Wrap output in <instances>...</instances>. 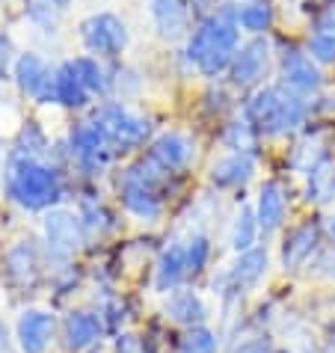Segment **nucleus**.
<instances>
[{
	"instance_id": "obj_1",
	"label": "nucleus",
	"mask_w": 335,
	"mask_h": 353,
	"mask_svg": "<svg viewBox=\"0 0 335 353\" xmlns=\"http://www.w3.org/2000/svg\"><path fill=\"white\" fill-rule=\"evenodd\" d=\"M3 193L21 211H51L65 199V175L51 158H30L6 149Z\"/></svg>"
},
{
	"instance_id": "obj_2",
	"label": "nucleus",
	"mask_w": 335,
	"mask_h": 353,
	"mask_svg": "<svg viewBox=\"0 0 335 353\" xmlns=\"http://www.w3.org/2000/svg\"><path fill=\"white\" fill-rule=\"evenodd\" d=\"M241 48V24H238V6L223 3L216 12L202 18L187 36L184 57L196 72L205 77H220L229 72L234 63V54Z\"/></svg>"
},
{
	"instance_id": "obj_3",
	"label": "nucleus",
	"mask_w": 335,
	"mask_h": 353,
	"mask_svg": "<svg viewBox=\"0 0 335 353\" xmlns=\"http://www.w3.org/2000/svg\"><path fill=\"white\" fill-rule=\"evenodd\" d=\"M312 113V104L303 95L288 92L285 86H261L250 95L243 107V119L261 137H285L303 128Z\"/></svg>"
},
{
	"instance_id": "obj_4",
	"label": "nucleus",
	"mask_w": 335,
	"mask_h": 353,
	"mask_svg": "<svg viewBox=\"0 0 335 353\" xmlns=\"http://www.w3.org/2000/svg\"><path fill=\"white\" fill-rule=\"evenodd\" d=\"M166 184H170V175L157 170L149 158L131 163L119 179L122 208L143 223H157L166 208Z\"/></svg>"
},
{
	"instance_id": "obj_5",
	"label": "nucleus",
	"mask_w": 335,
	"mask_h": 353,
	"mask_svg": "<svg viewBox=\"0 0 335 353\" xmlns=\"http://www.w3.org/2000/svg\"><path fill=\"white\" fill-rule=\"evenodd\" d=\"M92 122L107 137L113 154L143 149L152 137V122L145 119V116L134 113L131 107L122 104V101H101L92 110Z\"/></svg>"
},
{
	"instance_id": "obj_6",
	"label": "nucleus",
	"mask_w": 335,
	"mask_h": 353,
	"mask_svg": "<svg viewBox=\"0 0 335 353\" xmlns=\"http://www.w3.org/2000/svg\"><path fill=\"white\" fill-rule=\"evenodd\" d=\"M42 243H45V259L48 264L57 261L60 268L72 264V259L81 252V247L86 243L81 217L68 208H51L45 211L42 220Z\"/></svg>"
},
{
	"instance_id": "obj_7",
	"label": "nucleus",
	"mask_w": 335,
	"mask_h": 353,
	"mask_svg": "<svg viewBox=\"0 0 335 353\" xmlns=\"http://www.w3.org/2000/svg\"><path fill=\"white\" fill-rule=\"evenodd\" d=\"M77 33H81L83 48L95 57V60H116V57L125 54L128 42H131L128 24L116 12L86 15L81 21V27H77Z\"/></svg>"
},
{
	"instance_id": "obj_8",
	"label": "nucleus",
	"mask_w": 335,
	"mask_h": 353,
	"mask_svg": "<svg viewBox=\"0 0 335 353\" xmlns=\"http://www.w3.org/2000/svg\"><path fill=\"white\" fill-rule=\"evenodd\" d=\"M65 152H68V161H72L83 175H90V179L101 175L107 170V163L116 158L110 143H107V137L101 134V128H98L92 119L72 125Z\"/></svg>"
},
{
	"instance_id": "obj_9",
	"label": "nucleus",
	"mask_w": 335,
	"mask_h": 353,
	"mask_svg": "<svg viewBox=\"0 0 335 353\" xmlns=\"http://www.w3.org/2000/svg\"><path fill=\"white\" fill-rule=\"evenodd\" d=\"M267 268H270V256L264 247H252L241 252L234 264L220 276V285L214 282V288H220V297L229 303V300H241L246 291H252L258 282L267 276Z\"/></svg>"
},
{
	"instance_id": "obj_10",
	"label": "nucleus",
	"mask_w": 335,
	"mask_h": 353,
	"mask_svg": "<svg viewBox=\"0 0 335 353\" xmlns=\"http://www.w3.org/2000/svg\"><path fill=\"white\" fill-rule=\"evenodd\" d=\"M273 65V48L264 36H252L250 42H243L234 54V63L229 68V81L238 90H258L261 81L267 77Z\"/></svg>"
},
{
	"instance_id": "obj_11",
	"label": "nucleus",
	"mask_w": 335,
	"mask_h": 353,
	"mask_svg": "<svg viewBox=\"0 0 335 353\" xmlns=\"http://www.w3.org/2000/svg\"><path fill=\"white\" fill-rule=\"evenodd\" d=\"M3 273L15 288L33 291L45 273V252L33 238H18L3 252Z\"/></svg>"
},
{
	"instance_id": "obj_12",
	"label": "nucleus",
	"mask_w": 335,
	"mask_h": 353,
	"mask_svg": "<svg viewBox=\"0 0 335 353\" xmlns=\"http://www.w3.org/2000/svg\"><path fill=\"white\" fill-rule=\"evenodd\" d=\"M279 86H285L294 95H312L323 86L321 65L312 60L309 51H303L297 45H288L279 57Z\"/></svg>"
},
{
	"instance_id": "obj_13",
	"label": "nucleus",
	"mask_w": 335,
	"mask_h": 353,
	"mask_svg": "<svg viewBox=\"0 0 335 353\" xmlns=\"http://www.w3.org/2000/svg\"><path fill=\"white\" fill-rule=\"evenodd\" d=\"M12 81L18 90L27 98H33L36 104H57L54 101V68L39 54H33V51L18 54L15 68H12Z\"/></svg>"
},
{
	"instance_id": "obj_14",
	"label": "nucleus",
	"mask_w": 335,
	"mask_h": 353,
	"mask_svg": "<svg viewBox=\"0 0 335 353\" xmlns=\"http://www.w3.org/2000/svg\"><path fill=\"white\" fill-rule=\"evenodd\" d=\"M321 238H323L321 223L305 220L300 225H294V229L285 234V241H282V252H279L282 270L285 273H294V270H300V268H309L312 259L321 252Z\"/></svg>"
},
{
	"instance_id": "obj_15",
	"label": "nucleus",
	"mask_w": 335,
	"mask_h": 353,
	"mask_svg": "<svg viewBox=\"0 0 335 353\" xmlns=\"http://www.w3.org/2000/svg\"><path fill=\"white\" fill-rule=\"evenodd\" d=\"M104 336V318L92 309H72L63 318V347L65 353H90Z\"/></svg>"
},
{
	"instance_id": "obj_16",
	"label": "nucleus",
	"mask_w": 335,
	"mask_h": 353,
	"mask_svg": "<svg viewBox=\"0 0 335 353\" xmlns=\"http://www.w3.org/2000/svg\"><path fill=\"white\" fill-rule=\"evenodd\" d=\"M57 336V318L45 309H24L15 321V345L21 353H45Z\"/></svg>"
},
{
	"instance_id": "obj_17",
	"label": "nucleus",
	"mask_w": 335,
	"mask_h": 353,
	"mask_svg": "<svg viewBox=\"0 0 335 353\" xmlns=\"http://www.w3.org/2000/svg\"><path fill=\"white\" fill-rule=\"evenodd\" d=\"M145 158H149L157 170H163L166 175H175V172L187 170L190 161L196 158V143L179 131H166L157 137V140H152Z\"/></svg>"
},
{
	"instance_id": "obj_18",
	"label": "nucleus",
	"mask_w": 335,
	"mask_h": 353,
	"mask_svg": "<svg viewBox=\"0 0 335 353\" xmlns=\"http://www.w3.org/2000/svg\"><path fill=\"white\" fill-rule=\"evenodd\" d=\"M152 21L157 27V36L166 42L187 39L193 33V3L190 0H152Z\"/></svg>"
},
{
	"instance_id": "obj_19",
	"label": "nucleus",
	"mask_w": 335,
	"mask_h": 353,
	"mask_svg": "<svg viewBox=\"0 0 335 353\" xmlns=\"http://www.w3.org/2000/svg\"><path fill=\"white\" fill-rule=\"evenodd\" d=\"M255 217L264 234H270L276 229H282L285 217H288V188L276 179H267L258 190V199H255Z\"/></svg>"
},
{
	"instance_id": "obj_20",
	"label": "nucleus",
	"mask_w": 335,
	"mask_h": 353,
	"mask_svg": "<svg viewBox=\"0 0 335 353\" xmlns=\"http://www.w3.org/2000/svg\"><path fill=\"white\" fill-rule=\"evenodd\" d=\"M184 279H190V273H187L184 241H172L170 247L161 250V256L154 261V291L172 294L175 288L184 285Z\"/></svg>"
},
{
	"instance_id": "obj_21",
	"label": "nucleus",
	"mask_w": 335,
	"mask_h": 353,
	"mask_svg": "<svg viewBox=\"0 0 335 353\" xmlns=\"http://www.w3.org/2000/svg\"><path fill=\"white\" fill-rule=\"evenodd\" d=\"M255 154L246 152H229L211 166V184L220 190H241L252 181L255 175Z\"/></svg>"
},
{
	"instance_id": "obj_22",
	"label": "nucleus",
	"mask_w": 335,
	"mask_h": 353,
	"mask_svg": "<svg viewBox=\"0 0 335 353\" xmlns=\"http://www.w3.org/2000/svg\"><path fill=\"white\" fill-rule=\"evenodd\" d=\"M163 312L166 318L175 321L184 330L205 327V321H208V306H205V300L193 288H175L170 294V300H166Z\"/></svg>"
},
{
	"instance_id": "obj_23",
	"label": "nucleus",
	"mask_w": 335,
	"mask_h": 353,
	"mask_svg": "<svg viewBox=\"0 0 335 353\" xmlns=\"http://www.w3.org/2000/svg\"><path fill=\"white\" fill-rule=\"evenodd\" d=\"M305 51H309V57L318 65H332L335 63V6H327L314 15Z\"/></svg>"
},
{
	"instance_id": "obj_24",
	"label": "nucleus",
	"mask_w": 335,
	"mask_h": 353,
	"mask_svg": "<svg viewBox=\"0 0 335 353\" xmlns=\"http://www.w3.org/2000/svg\"><path fill=\"white\" fill-rule=\"evenodd\" d=\"M90 90L83 86V81L77 77L72 60H65L54 68V101L65 107V110H83L90 107Z\"/></svg>"
},
{
	"instance_id": "obj_25",
	"label": "nucleus",
	"mask_w": 335,
	"mask_h": 353,
	"mask_svg": "<svg viewBox=\"0 0 335 353\" xmlns=\"http://www.w3.org/2000/svg\"><path fill=\"white\" fill-rule=\"evenodd\" d=\"M77 217H81V225H83V234L86 241L90 238H104L107 232L116 229V220L113 214L104 208V202L98 199V196L86 193L81 196V205H77Z\"/></svg>"
},
{
	"instance_id": "obj_26",
	"label": "nucleus",
	"mask_w": 335,
	"mask_h": 353,
	"mask_svg": "<svg viewBox=\"0 0 335 353\" xmlns=\"http://www.w3.org/2000/svg\"><path fill=\"white\" fill-rule=\"evenodd\" d=\"M72 65H74L77 77L83 81V86L90 90V95H110L113 72L110 68H104L101 60H95V57H74Z\"/></svg>"
},
{
	"instance_id": "obj_27",
	"label": "nucleus",
	"mask_w": 335,
	"mask_h": 353,
	"mask_svg": "<svg viewBox=\"0 0 335 353\" xmlns=\"http://www.w3.org/2000/svg\"><path fill=\"white\" fill-rule=\"evenodd\" d=\"M273 21H276V12L270 0H252V3L238 6V24L250 36H264L273 27Z\"/></svg>"
},
{
	"instance_id": "obj_28",
	"label": "nucleus",
	"mask_w": 335,
	"mask_h": 353,
	"mask_svg": "<svg viewBox=\"0 0 335 353\" xmlns=\"http://www.w3.org/2000/svg\"><path fill=\"white\" fill-rule=\"evenodd\" d=\"M258 140H261V134L255 131L246 119H232V122H225L223 131H220V143H223L229 152L255 154V149H258Z\"/></svg>"
},
{
	"instance_id": "obj_29",
	"label": "nucleus",
	"mask_w": 335,
	"mask_h": 353,
	"mask_svg": "<svg viewBox=\"0 0 335 353\" xmlns=\"http://www.w3.org/2000/svg\"><path fill=\"white\" fill-rule=\"evenodd\" d=\"M258 234H261V225H258V217H255V208L252 205H243L238 211V217L232 223V250L238 252H246L258 243Z\"/></svg>"
},
{
	"instance_id": "obj_30",
	"label": "nucleus",
	"mask_w": 335,
	"mask_h": 353,
	"mask_svg": "<svg viewBox=\"0 0 335 353\" xmlns=\"http://www.w3.org/2000/svg\"><path fill=\"white\" fill-rule=\"evenodd\" d=\"M9 152L30 154V158H51V140H48L45 128L39 122H24Z\"/></svg>"
},
{
	"instance_id": "obj_31",
	"label": "nucleus",
	"mask_w": 335,
	"mask_h": 353,
	"mask_svg": "<svg viewBox=\"0 0 335 353\" xmlns=\"http://www.w3.org/2000/svg\"><path fill=\"white\" fill-rule=\"evenodd\" d=\"M305 199L327 205L335 202V163L327 158L309 172V188H305Z\"/></svg>"
},
{
	"instance_id": "obj_32",
	"label": "nucleus",
	"mask_w": 335,
	"mask_h": 353,
	"mask_svg": "<svg viewBox=\"0 0 335 353\" xmlns=\"http://www.w3.org/2000/svg\"><path fill=\"white\" fill-rule=\"evenodd\" d=\"M184 252H187V273H190V279L199 276V273L208 268V261H211V238L205 232L187 234Z\"/></svg>"
},
{
	"instance_id": "obj_33",
	"label": "nucleus",
	"mask_w": 335,
	"mask_h": 353,
	"mask_svg": "<svg viewBox=\"0 0 335 353\" xmlns=\"http://www.w3.org/2000/svg\"><path fill=\"white\" fill-rule=\"evenodd\" d=\"M179 353H220V336L208 327H193L181 336Z\"/></svg>"
},
{
	"instance_id": "obj_34",
	"label": "nucleus",
	"mask_w": 335,
	"mask_h": 353,
	"mask_svg": "<svg viewBox=\"0 0 335 353\" xmlns=\"http://www.w3.org/2000/svg\"><path fill=\"white\" fill-rule=\"evenodd\" d=\"M57 12L60 9H54L48 0H27L24 3V18L45 33H57Z\"/></svg>"
},
{
	"instance_id": "obj_35",
	"label": "nucleus",
	"mask_w": 335,
	"mask_h": 353,
	"mask_svg": "<svg viewBox=\"0 0 335 353\" xmlns=\"http://www.w3.org/2000/svg\"><path fill=\"white\" fill-rule=\"evenodd\" d=\"M113 353H152L149 339L140 336V332H122L113 345Z\"/></svg>"
},
{
	"instance_id": "obj_36",
	"label": "nucleus",
	"mask_w": 335,
	"mask_h": 353,
	"mask_svg": "<svg viewBox=\"0 0 335 353\" xmlns=\"http://www.w3.org/2000/svg\"><path fill=\"white\" fill-rule=\"evenodd\" d=\"M15 60H18V54H15V42H12V36H9L6 30H0V81L12 74Z\"/></svg>"
},
{
	"instance_id": "obj_37",
	"label": "nucleus",
	"mask_w": 335,
	"mask_h": 353,
	"mask_svg": "<svg viewBox=\"0 0 335 353\" xmlns=\"http://www.w3.org/2000/svg\"><path fill=\"white\" fill-rule=\"evenodd\" d=\"M234 353H279V350H276V345L267 336H252V339L241 341V345L234 347Z\"/></svg>"
},
{
	"instance_id": "obj_38",
	"label": "nucleus",
	"mask_w": 335,
	"mask_h": 353,
	"mask_svg": "<svg viewBox=\"0 0 335 353\" xmlns=\"http://www.w3.org/2000/svg\"><path fill=\"white\" fill-rule=\"evenodd\" d=\"M0 353H18L15 350V339L9 336V330H6L3 321H0Z\"/></svg>"
},
{
	"instance_id": "obj_39",
	"label": "nucleus",
	"mask_w": 335,
	"mask_h": 353,
	"mask_svg": "<svg viewBox=\"0 0 335 353\" xmlns=\"http://www.w3.org/2000/svg\"><path fill=\"white\" fill-rule=\"evenodd\" d=\"M321 229H323V234H327V238H329V243L335 247V214H327V217H323Z\"/></svg>"
},
{
	"instance_id": "obj_40",
	"label": "nucleus",
	"mask_w": 335,
	"mask_h": 353,
	"mask_svg": "<svg viewBox=\"0 0 335 353\" xmlns=\"http://www.w3.org/2000/svg\"><path fill=\"white\" fill-rule=\"evenodd\" d=\"M3 172H6V149L0 143V188H3Z\"/></svg>"
},
{
	"instance_id": "obj_41",
	"label": "nucleus",
	"mask_w": 335,
	"mask_h": 353,
	"mask_svg": "<svg viewBox=\"0 0 335 353\" xmlns=\"http://www.w3.org/2000/svg\"><path fill=\"white\" fill-rule=\"evenodd\" d=\"M48 3H51L54 9H60V12H63V9L72 6V0H48Z\"/></svg>"
}]
</instances>
